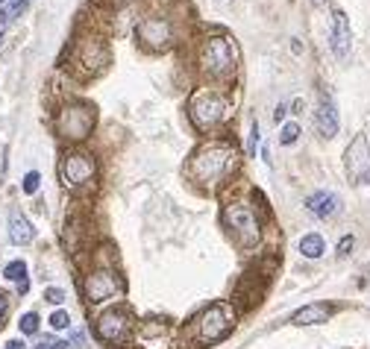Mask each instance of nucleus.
<instances>
[{"label":"nucleus","instance_id":"obj_1","mask_svg":"<svg viewBox=\"0 0 370 349\" xmlns=\"http://www.w3.org/2000/svg\"><path fill=\"white\" fill-rule=\"evenodd\" d=\"M238 147L229 138H209L188 156L185 165V177L203 191H218L224 188L227 179L238 168Z\"/></svg>","mask_w":370,"mask_h":349},{"label":"nucleus","instance_id":"obj_2","mask_svg":"<svg viewBox=\"0 0 370 349\" xmlns=\"http://www.w3.org/2000/svg\"><path fill=\"white\" fill-rule=\"evenodd\" d=\"M238 62H241L238 44L224 33L206 35L200 47H197V65H200V73L212 85H229L236 80Z\"/></svg>","mask_w":370,"mask_h":349},{"label":"nucleus","instance_id":"obj_3","mask_svg":"<svg viewBox=\"0 0 370 349\" xmlns=\"http://www.w3.org/2000/svg\"><path fill=\"white\" fill-rule=\"evenodd\" d=\"M188 118L197 132H215L232 118V97L227 85H200L188 97Z\"/></svg>","mask_w":370,"mask_h":349},{"label":"nucleus","instance_id":"obj_4","mask_svg":"<svg viewBox=\"0 0 370 349\" xmlns=\"http://www.w3.org/2000/svg\"><path fill=\"white\" fill-rule=\"evenodd\" d=\"M236 320H238V311L232 303H212L209 308H203L200 314L191 320L188 326V338L200 346H215L220 341H227L232 332H236Z\"/></svg>","mask_w":370,"mask_h":349},{"label":"nucleus","instance_id":"obj_5","mask_svg":"<svg viewBox=\"0 0 370 349\" xmlns=\"http://www.w3.org/2000/svg\"><path fill=\"white\" fill-rule=\"evenodd\" d=\"M220 220L229 232V238L236 241L238 249H253L258 241H262V217H258V208L253 199H229L220 211Z\"/></svg>","mask_w":370,"mask_h":349},{"label":"nucleus","instance_id":"obj_6","mask_svg":"<svg viewBox=\"0 0 370 349\" xmlns=\"http://www.w3.org/2000/svg\"><path fill=\"white\" fill-rule=\"evenodd\" d=\"M97 123V109L89 100H68L53 118V129L65 144H80L94 132Z\"/></svg>","mask_w":370,"mask_h":349},{"label":"nucleus","instance_id":"obj_7","mask_svg":"<svg viewBox=\"0 0 370 349\" xmlns=\"http://www.w3.org/2000/svg\"><path fill=\"white\" fill-rule=\"evenodd\" d=\"M123 276L115 267V258H103V253L94 256V265L85 270L82 276V296L89 299L91 305L106 303V299H115L123 294Z\"/></svg>","mask_w":370,"mask_h":349},{"label":"nucleus","instance_id":"obj_8","mask_svg":"<svg viewBox=\"0 0 370 349\" xmlns=\"http://www.w3.org/2000/svg\"><path fill=\"white\" fill-rule=\"evenodd\" d=\"M135 326H139V323H135V314L130 308H123V305L109 308L94 320V338L109 349H123L132 343Z\"/></svg>","mask_w":370,"mask_h":349},{"label":"nucleus","instance_id":"obj_9","mask_svg":"<svg viewBox=\"0 0 370 349\" xmlns=\"http://www.w3.org/2000/svg\"><path fill=\"white\" fill-rule=\"evenodd\" d=\"M109 62H112V56H109V47L106 42L100 39V35H80L77 42H73L71 47V71L80 73V77H97V73H103L109 68Z\"/></svg>","mask_w":370,"mask_h":349},{"label":"nucleus","instance_id":"obj_10","mask_svg":"<svg viewBox=\"0 0 370 349\" xmlns=\"http://www.w3.org/2000/svg\"><path fill=\"white\" fill-rule=\"evenodd\" d=\"M59 179L68 191H85L91 188L97 179V159L89 153V150H65L59 159Z\"/></svg>","mask_w":370,"mask_h":349},{"label":"nucleus","instance_id":"obj_11","mask_svg":"<svg viewBox=\"0 0 370 349\" xmlns=\"http://www.w3.org/2000/svg\"><path fill=\"white\" fill-rule=\"evenodd\" d=\"M132 346H139V349H182L177 326L170 320H159V317L141 320L139 326H135Z\"/></svg>","mask_w":370,"mask_h":349},{"label":"nucleus","instance_id":"obj_12","mask_svg":"<svg viewBox=\"0 0 370 349\" xmlns=\"http://www.w3.org/2000/svg\"><path fill=\"white\" fill-rule=\"evenodd\" d=\"M274 270H276V258L274 256L265 258L262 265H256V267L247 270L244 276H241V282H238V288H236V303L244 305V308H253V305L262 303L265 288L270 285Z\"/></svg>","mask_w":370,"mask_h":349},{"label":"nucleus","instance_id":"obj_13","mask_svg":"<svg viewBox=\"0 0 370 349\" xmlns=\"http://www.w3.org/2000/svg\"><path fill=\"white\" fill-rule=\"evenodd\" d=\"M135 39L144 50H150V53H162L174 44V24L165 15H147L139 21V27H135Z\"/></svg>","mask_w":370,"mask_h":349},{"label":"nucleus","instance_id":"obj_14","mask_svg":"<svg viewBox=\"0 0 370 349\" xmlns=\"http://www.w3.org/2000/svg\"><path fill=\"white\" fill-rule=\"evenodd\" d=\"M344 170L353 185H370V144L367 135H355L344 150Z\"/></svg>","mask_w":370,"mask_h":349},{"label":"nucleus","instance_id":"obj_15","mask_svg":"<svg viewBox=\"0 0 370 349\" xmlns=\"http://www.w3.org/2000/svg\"><path fill=\"white\" fill-rule=\"evenodd\" d=\"M315 127L324 138H335L338 135V109H335V100H332L329 91H320V97H317Z\"/></svg>","mask_w":370,"mask_h":349},{"label":"nucleus","instance_id":"obj_16","mask_svg":"<svg viewBox=\"0 0 370 349\" xmlns=\"http://www.w3.org/2000/svg\"><path fill=\"white\" fill-rule=\"evenodd\" d=\"M329 44H332V53L338 59H347L350 56V47H353V33H350V18L344 15L341 9L332 12V27H329Z\"/></svg>","mask_w":370,"mask_h":349},{"label":"nucleus","instance_id":"obj_17","mask_svg":"<svg viewBox=\"0 0 370 349\" xmlns=\"http://www.w3.org/2000/svg\"><path fill=\"white\" fill-rule=\"evenodd\" d=\"M332 314H335V305L329 303H308L303 308H297L291 314V326H320V323H326Z\"/></svg>","mask_w":370,"mask_h":349},{"label":"nucleus","instance_id":"obj_18","mask_svg":"<svg viewBox=\"0 0 370 349\" xmlns=\"http://www.w3.org/2000/svg\"><path fill=\"white\" fill-rule=\"evenodd\" d=\"M306 208H308V215H315L320 220L335 217L338 208H341V197L332 194V191H317V194H312L306 199Z\"/></svg>","mask_w":370,"mask_h":349},{"label":"nucleus","instance_id":"obj_19","mask_svg":"<svg viewBox=\"0 0 370 349\" xmlns=\"http://www.w3.org/2000/svg\"><path fill=\"white\" fill-rule=\"evenodd\" d=\"M33 238H35L33 223L24 217L21 211H12L9 215V241L15 247H27V244H33Z\"/></svg>","mask_w":370,"mask_h":349},{"label":"nucleus","instance_id":"obj_20","mask_svg":"<svg viewBox=\"0 0 370 349\" xmlns=\"http://www.w3.org/2000/svg\"><path fill=\"white\" fill-rule=\"evenodd\" d=\"M297 247H300V253H303L306 258H320V256L326 253V241H324V235H317V232L303 235Z\"/></svg>","mask_w":370,"mask_h":349},{"label":"nucleus","instance_id":"obj_21","mask_svg":"<svg viewBox=\"0 0 370 349\" xmlns=\"http://www.w3.org/2000/svg\"><path fill=\"white\" fill-rule=\"evenodd\" d=\"M3 276L9 279V282H15V285H21V282H27V265H24L21 258H15V261H9V265L3 267Z\"/></svg>","mask_w":370,"mask_h":349},{"label":"nucleus","instance_id":"obj_22","mask_svg":"<svg viewBox=\"0 0 370 349\" xmlns=\"http://www.w3.org/2000/svg\"><path fill=\"white\" fill-rule=\"evenodd\" d=\"M24 12H27V3H24V0H15V3H3V6H0V24L15 21V18L24 15Z\"/></svg>","mask_w":370,"mask_h":349},{"label":"nucleus","instance_id":"obj_23","mask_svg":"<svg viewBox=\"0 0 370 349\" xmlns=\"http://www.w3.org/2000/svg\"><path fill=\"white\" fill-rule=\"evenodd\" d=\"M18 329H21V334H35L39 332V314H35V311H27V314L21 317Z\"/></svg>","mask_w":370,"mask_h":349},{"label":"nucleus","instance_id":"obj_24","mask_svg":"<svg viewBox=\"0 0 370 349\" xmlns=\"http://www.w3.org/2000/svg\"><path fill=\"white\" fill-rule=\"evenodd\" d=\"M300 138V123H285V127H282L279 129V144H294V141H297Z\"/></svg>","mask_w":370,"mask_h":349},{"label":"nucleus","instance_id":"obj_25","mask_svg":"<svg viewBox=\"0 0 370 349\" xmlns=\"http://www.w3.org/2000/svg\"><path fill=\"white\" fill-rule=\"evenodd\" d=\"M39 185H42V173L39 170H30L27 177H24L21 188H24V194H35V191H39Z\"/></svg>","mask_w":370,"mask_h":349},{"label":"nucleus","instance_id":"obj_26","mask_svg":"<svg viewBox=\"0 0 370 349\" xmlns=\"http://www.w3.org/2000/svg\"><path fill=\"white\" fill-rule=\"evenodd\" d=\"M258 141H262V135H258V123L253 120V123H250V135H247V156H256Z\"/></svg>","mask_w":370,"mask_h":349},{"label":"nucleus","instance_id":"obj_27","mask_svg":"<svg viewBox=\"0 0 370 349\" xmlns=\"http://www.w3.org/2000/svg\"><path fill=\"white\" fill-rule=\"evenodd\" d=\"M47 323H51V326L53 329H68L71 326V314H68V311H53V314H51V320H47Z\"/></svg>","mask_w":370,"mask_h":349},{"label":"nucleus","instance_id":"obj_28","mask_svg":"<svg viewBox=\"0 0 370 349\" xmlns=\"http://www.w3.org/2000/svg\"><path fill=\"white\" fill-rule=\"evenodd\" d=\"M68 299V294L62 291V288H44V303H51V305H62Z\"/></svg>","mask_w":370,"mask_h":349},{"label":"nucleus","instance_id":"obj_29","mask_svg":"<svg viewBox=\"0 0 370 349\" xmlns=\"http://www.w3.org/2000/svg\"><path fill=\"white\" fill-rule=\"evenodd\" d=\"M353 244H355L353 235H344V238L338 241V258H347V256H350V249H353Z\"/></svg>","mask_w":370,"mask_h":349},{"label":"nucleus","instance_id":"obj_30","mask_svg":"<svg viewBox=\"0 0 370 349\" xmlns=\"http://www.w3.org/2000/svg\"><path fill=\"white\" fill-rule=\"evenodd\" d=\"M9 305H12L9 294H3V291H0V326H3V323H6V317H9Z\"/></svg>","mask_w":370,"mask_h":349},{"label":"nucleus","instance_id":"obj_31","mask_svg":"<svg viewBox=\"0 0 370 349\" xmlns=\"http://www.w3.org/2000/svg\"><path fill=\"white\" fill-rule=\"evenodd\" d=\"M71 343H73V349H85V334L82 332H73L71 334Z\"/></svg>","mask_w":370,"mask_h":349},{"label":"nucleus","instance_id":"obj_32","mask_svg":"<svg viewBox=\"0 0 370 349\" xmlns=\"http://www.w3.org/2000/svg\"><path fill=\"white\" fill-rule=\"evenodd\" d=\"M42 343H44L47 349H65V346H68V341H56V338H44Z\"/></svg>","mask_w":370,"mask_h":349},{"label":"nucleus","instance_id":"obj_33","mask_svg":"<svg viewBox=\"0 0 370 349\" xmlns=\"http://www.w3.org/2000/svg\"><path fill=\"white\" fill-rule=\"evenodd\" d=\"M285 115H288V106H285V103H279V106H276V111H274V120L279 123V120L285 118Z\"/></svg>","mask_w":370,"mask_h":349},{"label":"nucleus","instance_id":"obj_34","mask_svg":"<svg viewBox=\"0 0 370 349\" xmlns=\"http://www.w3.org/2000/svg\"><path fill=\"white\" fill-rule=\"evenodd\" d=\"M6 349H27V343H24L21 338H15V341H6Z\"/></svg>","mask_w":370,"mask_h":349},{"label":"nucleus","instance_id":"obj_35","mask_svg":"<svg viewBox=\"0 0 370 349\" xmlns=\"http://www.w3.org/2000/svg\"><path fill=\"white\" fill-rule=\"evenodd\" d=\"M109 3H123V0H109Z\"/></svg>","mask_w":370,"mask_h":349},{"label":"nucleus","instance_id":"obj_36","mask_svg":"<svg viewBox=\"0 0 370 349\" xmlns=\"http://www.w3.org/2000/svg\"><path fill=\"white\" fill-rule=\"evenodd\" d=\"M315 3H326V0H315Z\"/></svg>","mask_w":370,"mask_h":349},{"label":"nucleus","instance_id":"obj_37","mask_svg":"<svg viewBox=\"0 0 370 349\" xmlns=\"http://www.w3.org/2000/svg\"><path fill=\"white\" fill-rule=\"evenodd\" d=\"M0 39H3V30H0Z\"/></svg>","mask_w":370,"mask_h":349}]
</instances>
